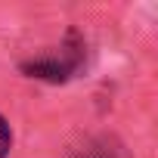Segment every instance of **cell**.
I'll return each mask as SVG.
<instances>
[{"label":"cell","mask_w":158,"mask_h":158,"mask_svg":"<svg viewBox=\"0 0 158 158\" xmlns=\"http://www.w3.org/2000/svg\"><path fill=\"white\" fill-rule=\"evenodd\" d=\"M74 158H118V152H115V149H109V143H93V146L81 149Z\"/></svg>","instance_id":"2"},{"label":"cell","mask_w":158,"mask_h":158,"mask_svg":"<svg viewBox=\"0 0 158 158\" xmlns=\"http://www.w3.org/2000/svg\"><path fill=\"white\" fill-rule=\"evenodd\" d=\"M10 146H13V133H10V124L3 121V115H0V158L10 155Z\"/></svg>","instance_id":"3"},{"label":"cell","mask_w":158,"mask_h":158,"mask_svg":"<svg viewBox=\"0 0 158 158\" xmlns=\"http://www.w3.org/2000/svg\"><path fill=\"white\" fill-rule=\"evenodd\" d=\"M74 65H77V62H71V59H56V56H50V59L25 62L22 71L31 74V77H40V81H53V84H59V81H68V77H71Z\"/></svg>","instance_id":"1"}]
</instances>
